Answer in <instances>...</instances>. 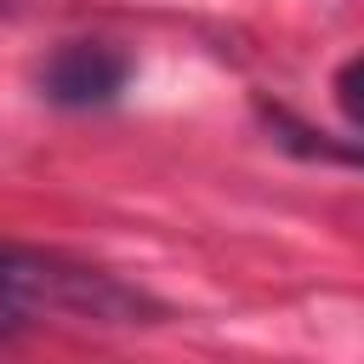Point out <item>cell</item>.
Segmentation results:
<instances>
[{"instance_id": "1", "label": "cell", "mask_w": 364, "mask_h": 364, "mask_svg": "<svg viewBox=\"0 0 364 364\" xmlns=\"http://www.w3.org/2000/svg\"><path fill=\"white\" fill-rule=\"evenodd\" d=\"M0 301L17 318L40 313V307L46 313H80V318H131V313H142V296H131L108 273L68 267L57 256L11 250V245H0Z\"/></svg>"}, {"instance_id": "3", "label": "cell", "mask_w": 364, "mask_h": 364, "mask_svg": "<svg viewBox=\"0 0 364 364\" xmlns=\"http://www.w3.org/2000/svg\"><path fill=\"white\" fill-rule=\"evenodd\" d=\"M11 324H17V313H11V307H6V301H0V336H6V330H11Z\"/></svg>"}, {"instance_id": "2", "label": "cell", "mask_w": 364, "mask_h": 364, "mask_svg": "<svg viewBox=\"0 0 364 364\" xmlns=\"http://www.w3.org/2000/svg\"><path fill=\"white\" fill-rule=\"evenodd\" d=\"M131 80V57L102 40H68L40 68V97L57 108H108Z\"/></svg>"}]
</instances>
